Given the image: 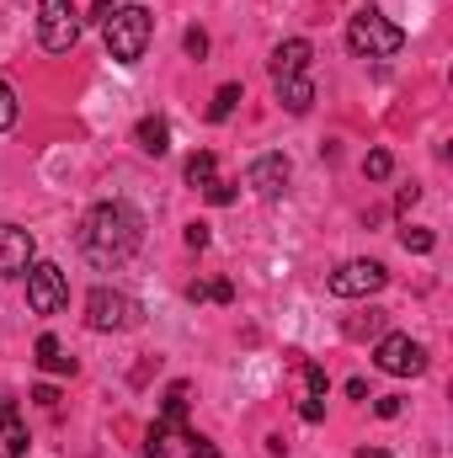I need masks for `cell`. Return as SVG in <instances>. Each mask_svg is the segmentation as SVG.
Here are the masks:
<instances>
[{"label": "cell", "mask_w": 453, "mask_h": 458, "mask_svg": "<svg viewBox=\"0 0 453 458\" xmlns=\"http://www.w3.org/2000/svg\"><path fill=\"white\" fill-rule=\"evenodd\" d=\"M187 245L203 250V245H209V225H187Z\"/></svg>", "instance_id": "obj_29"}, {"label": "cell", "mask_w": 453, "mask_h": 458, "mask_svg": "<svg viewBox=\"0 0 453 458\" xmlns=\"http://www.w3.org/2000/svg\"><path fill=\"white\" fill-rule=\"evenodd\" d=\"M176 437H182V427L155 421V427H150V437H144V458H176V448H171Z\"/></svg>", "instance_id": "obj_14"}, {"label": "cell", "mask_w": 453, "mask_h": 458, "mask_svg": "<svg viewBox=\"0 0 453 458\" xmlns=\"http://www.w3.org/2000/svg\"><path fill=\"white\" fill-rule=\"evenodd\" d=\"M416 198H422V187H406V192H400V203H395V208H400V214H411V208H416Z\"/></svg>", "instance_id": "obj_31"}, {"label": "cell", "mask_w": 453, "mask_h": 458, "mask_svg": "<svg viewBox=\"0 0 453 458\" xmlns=\"http://www.w3.org/2000/svg\"><path fill=\"white\" fill-rule=\"evenodd\" d=\"M133 144H139L144 155H166V149H171V123H166V117H139Z\"/></svg>", "instance_id": "obj_13"}, {"label": "cell", "mask_w": 453, "mask_h": 458, "mask_svg": "<svg viewBox=\"0 0 453 458\" xmlns=\"http://www.w3.org/2000/svg\"><path fill=\"white\" fill-rule=\"evenodd\" d=\"M384 283H389L384 261H341L337 272L326 277V288H331L337 299H368V293H379Z\"/></svg>", "instance_id": "obj_7"}, {"label": "cell", "mask_w": 453, "mask_h": 458, "mask_svg": "<svg viewBox=\"0 0 453 458\" xmlns=\"http://www.w3.org/2000/svg\"><path fill=\"white\" fill-rule=\"evenodd\" d=\"M299 416H304V421H321V416H326V405H321V400H304V405H299Z\"/></svg>", "instance_id": "obj_32"}, {"label": "cell", "mask_w": 453, "mask_h": 458, "mask_svg": "<svg viewBox=\"0 0 453 458\" xmlns=\"http://www.w3.org/2000/svg\"><path fill=\"white\" fill-rule=\"evenodd\" d=\"M32 267V234L11 219H0V277H16Z\"/></svg>", "instance_id": "obj_10"}, {"label": "cell", "mask_w": 453, "mask_h": 458, "mask_svg": "<svg viewBox=\"0 0 453 458\" xmlns=\"http://www.w3.org/2000/svg\"><path fill=\"white\" fill-rule=\"evenodd\" d=\"M346 48H352L357 59H395V54L406 48V32H400L384 11L363 5V11L346 21Z\"/></svg>", "instance_id": "obj_3"}, {"label": "cell", "mask_w": 453, "mask_h": 458, "mask_svg": "<svg viewBox=\"0 0 453 458\" xmlns=\"http://www.w3.org/2000/svg\"><path fill=\"white\" fill-rule=\"evenodd\" d=\"M64 304H70V277H64V267L32 261V267H27V310H32V315H59Z\"/></svg>", "instance_id": "obj_5"}, {"label": "cell", "mask_w": 453, "mask_h": 458, "mask_svg": "<svg viewBox=\"0 0 453 458\" xmlns=\"http://www.w3.org/2000/svg\"><path fill=\"white\" fill-rule=\"evenodd\" d=\"M389 171H395V160H389V149H373V155L363 160V176H368V182H384Z\"/></svg>", "instance_id": "obj_23"}, {"label": "cell", "mask_w": 453, "mask_h": 458, "mask_svg": "<svg viewBox=\"0 0 453 458\" xmlns=\"http://www.w3.org/2000/svg\"><path fill=\"white\" fill-rule=\"evenodd\" d=\"M160 421H171V427H182V421H187V384H171V389H166Z\"/></svg>", "instance_id": "obj_18"}, {"label": "cell", "mask_w": 453, "mask_h": 458, "mask_svg": "<svg viewBox=\"0 0 453 458\" xmlns=\"http://www.w3.org/2000/svg\"><path fill=\"white\" fill-rule=\"evenodd\" d=\"M27 448H32V443H27V427H21L16 416L0 421V458H27Z\"/></svg>", "instance_id": "obj_16"}, {"label": "cell", "mask_w": 453, "mask_h": 458, "mask_svg": "<svg viewBox=\"0 0 453 458\" xmlns=\"http://www.w3.org/2000/svg\"><path fill=\"white\" fill-rule=\"evenodd\" d=\"M209 203H219V208L235 203V182H214V187H209Z\"/></svg>", "instance_id": "obj_26"}, {"label": "cell", "mask_w": 453, "mask_h": 458, "mask_svg": "<svg viewBox=\"0 0 453 458\" xmlns=\"http://www.w3.org/2000/svg\"><path fill=\"white\" fill-rule=\"evenodd\" d=\"M373 411H379V416H384V421H389V416H400V394H384V400H379V405H373Z\"/></svg>", "instance_id": "obj_30"}, {"label": "cell", "mask_w": 453, "mask_h": 458, "mask_svg": "<svg viewBox=\"0 0 453 458\" xmlns=\"http://www.w3.org/2000/svg\"><path fill=\"white\" fill-rule=\"evenodd\" d=\"M187 443H192V448H187L192 458H219V448H214L209 437H187Z\"/></svg>", "instance_id": "obj_27"}, {"label": "cell", "mask_w": 453, "mask_h": 458, "mask_svg": "<svg viewBox=\"0 0 453 458\" xmlns=\"http://www.w3.org/2000/svg\"><path fill=\"white\" fill-rule=\"evenodd\" d=\"M32 400H38V405H48V411H54V405H59V389H54V384H38V389H32Z\"/></svg>", "instance_id": "obj_28"}, {"label": "cell", "mask_w": 453, "mask_h": 458, "mask_svg": "<svg viewBox=\"0 0 453 458\" xmlns=\"http://www.w3.org/2000/svg\"><path fill=\"white\" fill-rule=\"evenodd\" d=\"M38 368H48V373H75V357H64V346L54 342V336H38Z\"/></svg>", "instance_id": "obj_15"}, {"label": "cell", "mask_w": 453, "mask_h": 458, "mask_svg": "<svg viewBox=\"0 0 453 458\" xmlns=\"http://www.w3.org/2000/svg\"><path fill=\"white\" fill-rule=\"evenodd\" d=\"M102 38H107V54L117 64H139L150 38H155V11L150 5H113L102 21Z\"/></svg>", "instance_id": "obj_2"}, {"label": "cell", "mask_w": 453, "mask_h": 458, "mask_svg": "<svg viewBox=\"0 0 453 458\" xmlns=\"http://www.w3.org/2000/svg\"><path fill=\"white\" fill-rule=\"evenodd\" d=\"M304 384H310V394H315V400L331 389V378H326V368H321V362H304Z\"/></svg>", "instance_id": "obj_24"}, {"label": "cell", "mask_w": 453, "mask_h": 458, "mask_svg": "<svg viewBox=\"0 0 453 458\" xmlns=\"http://www.w3.org/2000/svg\"><path fill=\"white\" fill-rule=\"evenodd\" d=\"M235 102H240V86L229 81V86H219V97H214V107H209V117H214V123H225V117L235 113Z\"/></svg>", "instance_id": "obj_21"}, {"label": "cell", "mask_w": 453, "mask_h": 458, "mask_svg": "<svg viewBox=\"0 0 453 458\" xmlns=\"http://www.w3.org/2000/svg\"><path fill=\"white\" fill-rule=\"evenodd\" d=\"M16 117H21L16 91H11V81H0V133H5V128H16Z\"/></svg>", "instance_id": "obj_22"}, {"label": "cell", "mask_w": 453, "mask_h": 458, "mask_svg": "<svg viewBox=\"0 0 453 458\" xmlns=\"http://www.w3.org/2000/svg\"><path fill=\"white\" fill-rule=\"evenodd\" d=\"M373 362L384 373H395V378H416L427 368V346L400 336V331H389V336H379V346H373Z\"/></svg>", "instance_id": "obj_8"}, {"label": "cell", "mask_w": 453, "mask_h": 458, "mask_svg": "<svg viewBox=\"0 0 453 458\" xmlns=\"http://www.w3.org/2000/svg\"><path fill=\"white\" fill-rule=\"evenodd\" d=\"M187 299H192V304H203V299H214V304H229V299H235V288H229L225 277H214V283H192V288H187Z\"/></svg>", "instance_id": "obj_19"}, {"label": "cell", "mask_w": 453, "mask_h": 458, "mask_svg": "<svg viewBox=\"0 0 453 458\" xmlns=\"http://www.w3.org/2000/svg\"><path fill=\"white\" fill-rule=\"evenodd\" d=\"M139 240H144V219H139V208H128V203H97L91 214H86V225H81V250H86V261L91 267H123L133 250H139Z\"/></svg>", "instance_id": "obj_1"}, {"label": "cell", "mask_w": 453, "mask_h": 458, "mask_svg": "<svg viewBox=\"0 0 453 458\" xmlns=\"http://www.w3.org/2000/svg\"><path fill=\"white\" fill-rule=\"evenodd\" d=\"M357 458H389V454H384V448H363Z\"/></svg>", "instance_id": "obj_35"}, {"label": "cell", "mask_w": 453, "mask_h": 458, "mask_svg": "<svg viewBox=\"0 0 453 458\" xmlns=\"http://www.w3.org/2000/svg\"><path fill=\"white\" fill-rule=\"evenodd\" d=\"M38 43L48 54H70L81 43V11H75V0H38Z\"/></svg>", "instance_id": "obj_4"}, {"label": "cell", "mask_w": 453, "mask_h": 458, "mask_svg": "<svg viewBox=\"0 0 453 458\" xmlns=\"http://www.w3.org/2000/svg\"><path fill=\"white\" fill-rule=\"evenodd\" d=\"M11 416H16V400H5V394H0V421H11Z\"/></svg>", "instance_id": "obj_34"}, {"label": "cell", "mask_w": 453, "mask_h": 458, "mask_svg": "<svg viewBox=\"0 0 453 458\" xmlns=\"http://www.w3.org/2000/svg\"><path fill=\"white\" fill-rule=\"evenodd\" d=\"M182 48H187L192 59H203V54H209V32H203V27H187V38H182Z\"/></svg>", "instance_id": "obj_25"}, {"label": "cell", "mask_w": 453, "mask_h": 458, "mask_svg": "<svg viewBox=\"0 0 453 458\" xmlns=\"http://www.w3.org/2000/svg\"><path fill=\"white\" fill-rule=\"evenodd\" d=\"M86 326L91 331H133L139 326V299L117 293V288H91L86 299Z\"/></svg>", "instance_id": "obj_6"}, {"label": "cell", "mask_w": 453, "mask_h": 458, "mask_svg": "<svg viewBox=\"0 0 453 458\" xmlns=\"http://www.w3.org/2000/svg\"><path fill=\"white\" fill-rule=\"evenodd\" d=\"M245 187H251L256 198L278 203V198H283V187H288V160H283V155H256V160H251V171H245Z\"/></svg>", "instance_id": "obj_9"}, {"label": "cell", "mask_w": 453, "mask_h": 458, "mask_svg": "<svg viewBox=\"0 0 453 458\" xmlns=\"http://www.w3.org/2000/svg\"><path fill=\"white\" fill-rule=\"evenodd\" d=\"M272 91H278V102L294 117L315 107V81H310V75H283V81H272Z\"/></svg>", "instance_id": "obj_12"}, {"label": "cell", "mask_w": 453, "mask_h": 458, "mask_svg": "<svg viewBox=\"0 0 453 458\" xmlns=\"http://www.w3.org/2000/svg\"><path fill=\"white\" fill-rule=\"evenodd\" d=\"M310 59H315L310 38H288V43H278V48H272V81H283V75H310Z\"/></svg>", "instance_id": "obj_11"}, {"label": "cell", "mask_w": 453, "mask_h": 458, "mask_svg": "<svg viewBox=\"0 0 453 458\" xmlns=\"http://www.w3.org/2000/svg\"><path fill=\"white\" fill-rule=\"evenodd\" d=\"M400 245H406L411 256H427V250L438 245V234H432V229H422V225H406V229H400Z\"/></svg>", "instance_id": "obj_20"}, {"label": "cell", "mask_w": 453, "mask_h": 458, "mask_svg": "<svg viewBox=\"0 0 453 458\" xmlns=\"http://www.w3.org/2000/svg\"><path fill=\"white\" fill-rule=\"evenodd\" d=\"M107 11H113V0H97V5H91V16H97V21H107Z\"/></svg>", "instance_id": "obj_33"}, {"label": "cell", "mask_w": 453, "mask_h": 458, "mask_svg": "<svg viewBox=\"0 0 453 458\" xmlns=\"http://www.w3.org/2000/svg\"><path fill=\"white\" fill-rule=\"evenodd\" d=\"M214 171H219V165H214V155H209V149H198V155L187 160V182H192V187H214V182H219Z\"/></svg>", "instance_id": "obj_17"}]
</instances>
